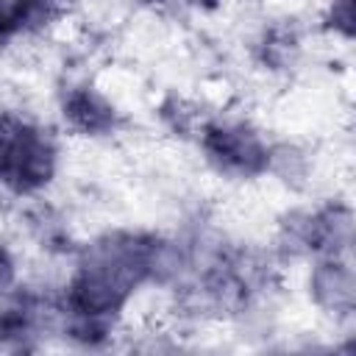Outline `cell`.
<instances>
[{"mask_svg": "<svg viewBox=\"0 0 356 356\" xmlns=\"http://www.w3.org/2000/svg\"><path fill=\"white\" fill-rule=\"evenodd\" d=\"M17 284V259L6 242H0V295Z\"/></svg>", "mask_w": 356, "mask_h": 356, "instance_id": "11", "label": "cell"}, {"mask_svg": "<svg viewBox=\"0 0 356 356\" xmlns=\"http://www.w3.org/2000/svg\"><path fill=\"white\" fill-rule=\"evenodd\" d=\"M58 111L64 125L86 139H103L120 131L122 125V114L117 108V103L95 83L89 81H78L64 86L61 100H58Z\"/></svg>", "mask_w": 356, "mask_h": 356, "instance_id": "5", "label": "cell"}, {"mask_svg": "<svg viewBox=\"0 0 356 356\" xmlns=\"http://www.w3.org/2000/svg\"><path fill=\"white\" fill-rule=\"evenodd\" d=\"M61 147L50 128L19 114L0 111V189L11 197H36L58 175Z\"/></svg>", "mask_w": 356, "mask_h": 356, "instance_id": "2", "label": "cell"}, {"mask_svg": "<svg viewBox=\"0 0 356 356\" xmlns=\"http://www.w3.org/2000/svg\"><path fill=\"white\" fill-rule=\"evenodd\" d=\"M50 303L36 292L6 289L0 295V348H31L33 339L50 325Z\"/></svg>", "mask_w": 356, "mask_h": 356, "instance_id": "7", "label": "cell"}, {"mask_svg": "<svg viewBox=\"0 0 356 356\" xmlns=\"http://www.w3.org/2000/svg\"><path fill=\"white\" fill-rule=\"evenodd\" d=\"M309 300L334 320L353 317L356 309V273L350 256L312 259L309 267Z\"/></svg>", "mask_w": 356, "mask_h": 356, "instance_id": "6", "label": "cell"}, {"mask_svg": "<svg viewBox=\"0 0 356 356\" xmlns=\"http://www.w3.org/2000/svg\"><path fill=\"white\" fill-rule=\"evenodd\" d=\"M356 14H353V0H328V6H325V17H323V22H325V28L337 36V39H342V42H350L353 39V31H356Z\"/></svg>", "mask_w": 356, "mask_h": 356, "instance_id": "10", "label": "cell"}, {"mask_svg": "<svg viewBox=\"0 0 356 356\" xmlns=\"http://www.w3.org/2000/svg\"><path fill=\"white\" fill-rule=\"evenodd\" d=\"M197 147L209 170H214L220 178L256 181L270 175L275 145L250 120L217 114V117L200 120Z\"/></svg>", "mask_w": 356, "mask_h": 356, "instance_id": "3", "label": "cell"}, {"mask_svg": "<svg viewBox=\"0 0 356 356\" xmlns=\"http://www.w3.org/2000/svg\"><path fill=\"white\" fill-rule=\"evenodd\" d=\"M298 50H300V39H298V33H295L292 28H286V25H275V28L264 31V36L259 39L261 64L275 67V70L289 67V64L295 61Z\"/></svg>", "mask_w": 356, "mask_h": 356, "instance_id": "9", "label": "cell"}, {"mask_svg": "<svg viewBox=\"0 0 356 356\" xmlns=\"http://www.w3.org/2000/svg\"><path fill=\"white\" fill-rule=\"evenodd\" d=\"M281 245L292 256L325 259L350 256L353 248V209L342 200H325L292 211L281 222Z\"/></svg>", "mask_w": 356, "mask_h": 356, "instance_id": "4", "label": "cell"}, {"mask_svg": "<svg viewBox=\"0 0 356 356\" xmlns=\"http://www.w3.org/2000/svg\"><path fill=\"white\" fill-rule=\"evenodd\" d=\"M178 264L172 248L145 231L114 228L78 256L58 306L61 331L81 345H100L134 295Z\"/></svg>", "mask_w": 356, "mask_h": 356, "instance_id": "1", "label": "cell"}, {"mask_svg": "<svg viewBox=\"0 0 356 356\" xmlns=\"http://www.w3.org/2000/svg\"><path fill=\"white\" fill-rule=\"evenodd\" d=\"M0 111H3V108H0Z\"/></svg>", "mask_w": 356, "mask_h": 356, "instance_id": "12", "label": "cell"}, {"mask_svg": "<svg viewBox=\"0 0 356 356\" xmlns=\"http://www.w3.org/2000/svg\"><path fill=\"white\" fill-rule=\"evenodd\" d=\"M70 0H0V50L67 14Z\"/></svg>", "mask_w": 356, "mask_h": 356, "instance_id": "8", "label": "cell"}]
</instances>
